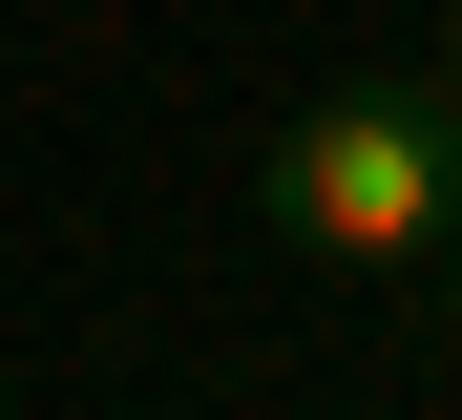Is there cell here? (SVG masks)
I'll return each instance as SVG.
<instances>
[{"mask_svg":"<svg viewBox=\"0 0 462 420\" xmlns=\"http://www.w3.org/2000/svg\"><path fill=\"white\" fill-rule=\"evenodd\" d=\"M253 210L294 252H337V274H441L462 231V84H316L273 147H253Z\"/></svg>","mask_w":462,"mask_h":420,"instance_id":"cell-1","label":"cell"},{"mask_svg":"<svg viewBox=\"0 0 462 420\" xmlns=\"http://www.w3.org/2000/svg\"><path fill=\"white\" fill-rule=\"evenodd\" d=\"M441 84H462V0H441Z\"/></svg>","mask_w":462,"mask_h":420,"instance_id":"cell-2","label":"cell"},{"mask_svg":"<svg viewBox=\"0 0 462 420\" xmlns=\"http://www.w3.org/2000/svg\"><path fill=\"white\" fill-rule=\"evenodd\" d=\"M441 315H462V231H441Z\"/></svg>","mask_w":462,"mask_h":420,"instance_id":"cell-3","label":"cell"}]
</instances>
